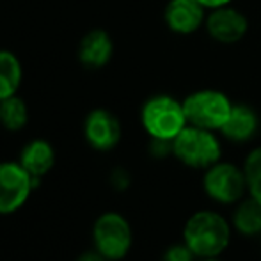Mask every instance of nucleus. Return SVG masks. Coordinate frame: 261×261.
Here are the masks:
<instances>
[{
    "label": "nucleus",
    "mask_w": 261,
    "mask_h": 261,
    "mask_svg": "<svg viewBox=\"0 0 261 261\" xmlns=\"http://www.w3.org/2000/svg\"><path fill=\"white\" fill-rule=\"evenodd\" d=\"M244 174L247 181V192L261 203V146L254 148L244 162Z\"/></svg>",
    "instance_id": "f3484780"
},
{
    "label": "nucleus",
    "mask_w": 261,
    "mask_h": 261,
    "mask_svg": "<svg viewBox=\"0 0 261 261\" xmlns=\"http://www.w3.org/2000/svg\"><path fill=\"white\" fill-rule=\"evenodd\" d=\"M93 240L96 251L109 261L123 259L132 247V227L121 213L107 212L94 222Z\"/></svg>",
    "instance_id": "39448f33"
},
{
    "label": "nucleus",
    "mask_w": 261,
    "mask_h": 261,
    "mask_svg": "<svg viewBox=\"0 0 261 261\" xmlns=\"http://www.w3.org/2000/svg\"><path fill=\"white\" fill-rule=\"evenodd\" d=\"M29 121V109L21 98L16 94L0 101V124L6 130L18 132L27 124Z\"/></svg>",
    "instance_id": "dca6fc26"
},
{
    "label": "nucleus",
    "mask_w": 261,
    "mask_h": 261,
    "mask_svg": "<svg viewBox=\"0 0 261 261\" xmlns=\"http://www.w3.org/2000/svg\"><path fill=\"white\" fill-rule=\"evenodd\" d=\"M259 126L258 114L249 105L238 103L233 105L226 123L222 124L220 132L226 139L233 142H247L256 135Z\"/></svg>",
    "instance_id": "f8f14e48"
},
{
    "label": "nucleus",
    "mask_w": 261,
    "mask_h": 261,
    "mask_svg": "<svg viewBox=\"0 0 261 261\" xmlns=\"http://www.w3.org/2000/svg\"><path fill=\"white\" fill-rule=\"evenodd\" d=\"M203 189L210 199L220 204H233L242 201L247 181H245L244 167H237L229 162H217L212 167L204 169Z\"/></svg>",
    "instance_id": "423d86ee"
},
{
    "label": "nucleus",
    "mask_w": 261,
    "mask_h": 261,
    "mask_svg": "<svg viewBox=\"0 0 261 261\" xmlns=\"http://www.w3.org/2000/svg\"><path fill=\"white\" fill-rule=\"evenodd\" d=\"M206 31L210 38L222 45H233L238 43L247 34L249 21L244 13L231 6L217 7L212 9V13L206 16Z\"/></svg>",
    "instance_id": "6e6552de"
},
{
    "label": "nucleus",
    "mask_w": 261,
    "mask_h": 261,
    "mask_svg": "<svg viewBox=\"0 0 261 261\" xmlns=\"http://www.w3.org/2000/svg\"><path fill=\"white\" fill-rule=\"evenodd\" d=\"M201 261H219L217 258H201Z\"/></svg>",
    "instance_id": "4be33fe9"
},
{
    "label": "nucleus",
    "mask_w": 261,
    "mask_h": 261,
    "mask_svg": "<svg viewBox=\"0 0 261 261\" xmlns=\"http://www.w3.org/2000/svg\"><path fill=\"white\" fill-rule=\"evenodd\" d=\"M112 183L116 189H126L128 183H130V176H128L126 171H123V169H117V171H114L112 174Z\"/></svg>",
    "instance_id": "6ab92c4d"
},
{
    "label": "nucleus",
    "mask_w": 261,
    "mask_h": 261,
    "mask_svg": "<svg viewBox=\"0 0 261 261\" xmlns=\"http://www.w3.org/2000/svg\"><path fill=\"white\" fill-rule=\"evenodd\" d=\"M183 242L197 258H219L231 242L229 222L217 212H196L185 222Z\"/></svg>",
    "instance_id": "f257e3e1"
},
{
    "label": "nucleus",
    "mask_w": 261,
    "mask_h": 261,
    "mask_svg": "<svg viewBox=\"0 0 261 261\" xmlns=\"http://www.w3.org/2000/svg\"><path fill=\"white\" fill-rule=\"evenodd\" d=\"M21 76L20 59L9 50H0V101L18 93Z\"/></svg>",
    "instance_id": "4468645a"
},
{
    "label": "nucleus",
    "mask_w": 261,
    "mask_h": 261,
    "mask_svg": "<svg viewBox=\"0 0 261 261\" xmlns=\"http://www.w3.org/2000/svg\"><path fill=\"white\" fill-rule=\"evenodd\" d=\"M172 153L192 169H208L220 160V142L212 130L187 124L172 141Z\"/></svg>",
    "instance_id": "7ed1b4c3"
},
{
    "label": "nucleus",
    "mask_w": 261,
    "mask_h": 261,
    "mask_svg": "<svg viewBox=\"0 0 261 261\" xmlns=\"http://www.w3.org/2000/svg\"><path fill=\"white\" fill-rule=\"evenodd\" d=\"M167 27L176 34H192L206 21V7L199 0H169L164 11Z\"/></svg>",
    "instance_id": "9d476101"
},
{
    "label": "nucleus",
    "mask_w": 261,
    "mask_h": 261,
    "mask_svg": "<svg viewBox=\"0 0 261 261\" xmlns=\"http://www.w3.org/2000/svg\"><path fill=\"white\" fill-rule=\"evenodd\" d=\"M141 121L151 139L174 141L176 135L189 124L183 101L167 94L149 98L141 110Z\"/></svg>",
    "instance_id": "f03ea898"
},
{
    "label": "nucleus",
    "mask_w": 261,
    "mask_h": 261,
    "mask_svg": "<svg viewBox=\"0 0 261 261\" xmlns=\"http://www.w3.org/2000/svg\"><path fill=\"white\" fill-rule=\"evenodd\" d=\"M84 135L91 148L109 151L121 141V123L110 110L94 109L84 121Z\"/></svg>",
    "instance_id": "1a4fd4ad"
},
{
    "label": "nucleus",
    "mask_w": 261,
    "mask_h": 261,
    "mask_svg": "<svg viewBox=\"0 0 261 261\" xmlns=\"http://www.w3.org/2000/svg\"><path fill=\"white\" fill-rule=\"evenodd\" d=\"M196 258L197 256L194 254V252L189 249V245L183 242V244L171 245V247L164 252L162 261H194Z\"/></svg>",
    "instance_id": "a211bd4d"
},
{
    "label": "nucleus",
    "mask_w": 261,
    "mask_h": 261,
    "mask_svg": "<svg viewBox=\"0 0 261 261\" xmlns=\"http://www.w3.org/2000/svg\"><path fill=\"white\" fill-rule=\"evenodd\" d=\"M76 261H109V259H107L100 251H96V249H94V251L84 252V254L80 256V258L76 259Z\"/></svg>",
    "instance_id": "aec40b11"
},
{
    "label": "nucleus",
    "mask_w": 261,
    "mask_h": 261,
    "mask_svg": "<svg viewBox=\"0 0 261 261\" xmlns=\"http://www.w3.org/2000/svg\"><path fill=\"white\" fill-rule=\"evenodd\" d=\"M20 162L23 169L32 176V178L39 179L52 171L55 164V151L54 146L45 139H34L20 153Z\"/></svg>",
    "instance_id": "ddd939ff"
},
{
    "label": "nucleus",
    "mask_w": 261,
    "mask_h": 261,
    "mask_svg": "<svg viewBox=\"0 0 261 261\" xmlns=\"http://www.w3.org/2000/svg\"><path fill=\"white\" fill-rule=\"evenodd\" d=\"M206 9H217V7H224V6H229L233 0H199Z\"/></svg>",
    "instance_id": "412c9836"
},
{
    "label": "nucleus",
    "mask_w": 261,
    "mask_h": 261,
    "mask_svg": "<svg viewBox=\"0 0 261 261\" xmlns=\"http://www.w3.org/2000/svg\"><path fill=\"white\" fill-rule=\"evenodd\" d=\"M233 226L245 237H256L261 233V203L249 196L242 199L233 213Z\"/></svg>",
    "instance_id": "2eb2a0df"
},
{
    "label": "nucleus",
    "mask_w": 261,
    "mask_h": 261,
    "mask_svg": "<svg viewBox=\"0 0 261 261\" xmlns=\"http://www.w3.org/2000/svg\"><path fill=\"white\" fill-rule=\"evenodd\" d=\"M114 43L109 32L103 29L89 31L79 45V61L89 69H100L107 66L112 59Z\"/></svg>",
    "instance_id": "9b49d317"
},
{
    "label": "nucleus",
    "mask_w": 261,
    "mask_h": 261,
    "mask_svg": "<svg viewBox=\"0 0 261 261\" xmlns=\"http://www.w3.org/2000/svg\"><path fill=\"white\" fill-rule=\"evenodd\" d=\"M38 179L32 178L20 162H2L0 164V213L16 212L29 199Z\"/></svg>",
    "instance_id": "0eeeda50"
},
{
    "label": "nucleus",
    "mask_w": 261,
    "mask_h": 261,
    "mask_svg": "<svg viewBox=\"0 0 261 261\" xmlns=\"http://www.w3.org/2000/svg\"><path fill=\"white\" fill-rule=\"evenodd\" d=\"M183 109L189 124L206 130H220L229 116L233 103L224 93L217 89H201L183 100Z\"/></svg>",
    "instance_id": "20e7f679"
}]
</instances>
